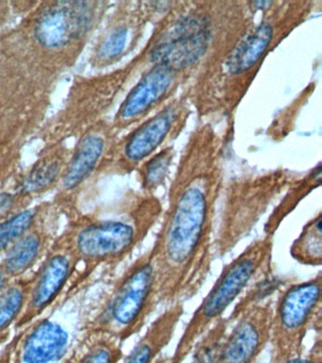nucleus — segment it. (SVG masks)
<instances>
[{
	"instance_id": "17",
	"label": "nucleus",
	"mask_w": 322,
	"mask_h": 363,
	"mask_svg": "<svg viewBox=\"0 0 322 363\" xmlns=\"http://www.w3.org/2000/svg\"><path fill=\"white\" fill-rule=\"evenodd\" d=\"M70 3H57L42 14L36 24L39 41L47 47H60L86 24V11Z\"/></svg>"
},
{
	"instance_id": "18",
	"label": "nucleus",
	"mask_w": 322,
	"mask_h": 363,
	"mask_svg": "<svg viewBox=\"0 0 322 363\" xmlns=\"http://www.w3.org/2000/svg\"><path fill=\"white\" fill-rule=\"evenodd\" d=\"M321 163L314 167L304 177L291 182L289 186H287V193L268 217L267 223L265 224L264 234L275 235L277 230L279 229L284 218L295 209L302 199L306 197L311 191L321 186Z\"/></svg>"
},
{
	"instance_id": "21",
	"label": "nucleus",
	"mask_w": 322,
	"mask_h": 363,
	"mask_svg": "<svg viewBox=\"0 0 322 363\" xmlns=\"http://www.w3.org/2000/svg\"><path fill=\"white\" fill-rule=\"evenodd\" d=\"M289 254L296 262L304 266L322 265V214L316 213L302 226L298 237L293 240Z\"/></svg>"
},
{
	"instance_id": "10",
	"label": "nucleus",
	"mask_w": 322,
	"mask_h": 363,
	"mask_svg": "<svg viewBox=\"0 0 322 363\" xmlns=\"http://www.w3.org/2000/svg\"><path fill=\"white\" fill-rule=\"evenodd\" d=\"M287 172L262 175L255 181L237 184L230 189L214 238V254L224 257L247 237L268 206L289 186Z\"/></svg>"
},
{
	"instance_id": "20",
	"label": "nucleus",
	"mask_w": 322,
	"mask_h": 363,
	"mask_svg": "<svg viewBox=\"0 0 322 363\" xmlns=\"http://www.w3.org/2000/svg\"><path fill=\"white\" fill-rule=\"evenodd\" d=\"M33 272L15 279L0 294V345L6 342L26 306Z\"/></svg>"
},
{
	"instance_id": "1",
	"label": "nucleus",
	"mask_w": 322,
	"mask_h": 363,
	"mask_svg": "<svg viewBox=\"0 0 322 363\" xmlns=\"http://www.w3.org/2000/svg\"><path fill=\"white\" fill-rule=\"evenodd\" d=\"M222 135L210 124L192 133L169 181L168 200L149 257L161 306L185 303L210 277L217 210L224 190Z\"/></svg>"
},
{
	"instance_id": "25",
	"label": "nucleus",
	"mask_w": 322,
	"mask_h": 363,
	"mask_svg": "<svg viewBox=\"0 0 322 363\" xmlns=\"http://www.w3.org/2000/svg\"><path fill=\"white\" fill-rule=\"evenodd\" d=\"M32 198L18 189L16 192L0 191V223L29 208Z\"/></svg>"
},
{
	"instance_id": "28",
	"label": "nucleus",
	"mask_w": 322,
	"mask_h": 363,
	"mask_svg": "<svg viewBox=\"0 0 322 363\" xmlns=\"http://www.w3.org/2000/svg\"><path fill=\"white\" fill-rule=\"evenodd\" d=\"M154 363H171V356H163V354H161L159 357L156 360H155Z\"/></svg>"
},
{
	"instance_id": "24",
	"label": "nucleus",
	"mask_w": 322,
	"mask_h": 363,
	"mask_svg": "<svg viewBox=\"0 0 322 363\" xmlns=\"http://www.w3.org/2000/svg\"><path fill=\"white\" fill-rule=\"evenodd\" d=\"M62 175V164L57 159H45L25 176L18 189L33 198V196L49 191L59 184Z\"/></svg>"
},
{
	"instance_id": "23",
	"label": "nucleus",
	"mask_w": 322,
	"mask_h": 363,
	"mask_svg": "<svg viewBox=\"0 0 322 363\" xmlns=\"http://www.w3.org/2000/svg\"><path fill=\"white\" fill-rule=\"evenodd\" d=\"M53 206L50 203L29 207L13 216L9 220L0 223V257H2L28 231H30L38 221L52 212Z\"/></svg>"
},
{
	"instance_id": "6",
	"label": "nucleus",
	"mask_w": 322,
	"mask_h": 363,
	"mask_svg": "<svg viewBox=\"0 0 322 363\" xmlns=\"http://www.w3.org/2000/svg\"><path fill=\"white\" fill-rule=\"evenodd\" d=\"M160 306L157 274L146 250L104 284L86 333L108 335L124 343L146 328Z\"/></svg>"
},
{
	"instance_id": "16",
	"label": "nucleus",
	"mask_w": 322,
	"mask_h": 363,
	"mask_svg": "<svg viewBox=\"0 0 322 363\" xmlns=\"http://www.w3.org/2000/svg\"><path fill=\"white\" fill-rule=\"evenodd\" d=\"M105 149L103 136L91 135L81 142L74 159L63 172L60 183L58 206L69 209L71 196L79 191L91 176Z\"/></svg>"
},
{
	"instance_id": "19",
	"label": "nucleus",
	"mask_w": 322,
	"mask_h": 363,
	"mask_svg": "<svg viewBox=\"0 0 322 363\" xmlns=\"http://www.w3.org/2000/svg\"><path fill=\"white\" fill-rule=\"evenodd\" d=\"M123 343L108 335L86 333L67 363H120Z\"/></svg>"
},
{
	"instance_id": "4",
	"label": "nucleus",
	"mask_w": 322,
	"mask_h": 363,
	"mask_svg": "<svg viewBox=\"0 0 322 363\" xmlns=\"http://www.w3.org/2000/svg\"><path fill=\"white\" fill-rule=\"evenodd\" d=\"M239 16L237 2H174L137 57L138 69L166 65L191 84L236 28Z\"/></svg>"
},
{
	"instance_id": "22",
	"label": "nucleus",
	"mask_w": 322,
	"mask_h": 363,
	"mask_svg": "<svg viewBox=\"0 0 322 363\" xmlns=\"http://www.w3.org/2000/svg\"><path fill=\"white\" fill-rule=\"evenodd\" d=\"M175 156L176 152L171 145L161 150L138 167L137 172L141 191L157 195L158 190L165 186L171 179Z\"/></svg>"
},
{
	"instance_id": "2",
	"label": "nucleus",
	"mask_w": 322,
	"mask_h": 363,
	"mask_svg": "<svg viewBox=\"0 0 322 363\" xmlns=\"http://www.w3.org/2000/svg\"><path fill=\"white\" fill-rule=\"evenodd\" d=\"M311 2H272L219 48L188 86L192 106L203 116L233 112L265 57L312 10Z\"/></svg>"
},
{
	"instance_id": "13",
	"label": "nucleus",
	"mask_w": 322,
	"mask_h": 363,
	"mask_svg": "<svg viewBox=\"0 0 322 363\" xmlns=\"http://www.w3.org/2000/svg\"><path fill=\"white\" fill-rule=\"evenodd\" d=\"M189 84L188 77L166 65L144 68L118 110L117 125L122 128L137 126L179 96V91Z\"/></svg>"
},
{
	"instance_id": "8",
	"label": "nucleus",
	"mask_w": 322,
	"mask_h": 363,
	"mask_svg": "<svg viewBox=\"0 0 322 363\" xmlns=\"http://www.w3.org/2000/svg\"><path fill=\"white\" fill-rule=\"evenodd\" d=\"M265 278L197 342L192 363H258L270 345L274 295L262 292Z\"/></svg>"
},
{
	"instance_id": "27",
	"label": "nucleus",
	"mask_w": 322,
	"mask_h": 363,
	"mask_svg": "<svg viewBox=\"0 0 322 363\" xmlns=\"http://www.w3.org/2000/svg\"><path fill=\"white\" fill-rule=\"evenodd\" d=\"M13 280L11 279L4 271V269L0 266V294H2L8 288V286L13 282Z\"/></svg>"
},
{
	"instance_id": "9",
	"label": "nucleus",
	"mask_w": 322,
	"mask_h": 363,
	"mask_svg": "<svg viewBox=\"0 0 322 363\" xmlns=\"http://www.w3.org/2000/svg\"><path fill=\"white\" fill-rule=\"evenodd\" d=\"M311 330L322 331V272L306 280L290 281L274 295L268 363L304 356Z\"/></svg>"
},
{
	"instance_id": "11",
	"label": "nucleus",
	"mask_w": 322,
	"mask_h": 363,
	"mask_svg": "<svg viewBox=\"0 0 322 363\" xmlns=\"http://www.w3.org/2000/svg\"><path fill=\"white\" fill-rule=\"evenodd\" d=\"M193 106L186 87L162 109L137 124L121 147V172H137L144 162L161 150L171 146L172 142L185 130Z\"/></svg>"
},
{
	"instance_id": "26",
	"label": "nucleus",
	"mask_w": 322,
	"mask_h": 363,
	"mask_svg": "<svg viewBox=\"0 0 322 363\" xmlns=\"http://www.w3.org/2000/svg\"><path fill=\"white\" fill-rule=\"evenodd\" d=\"M315 339L312 347L301 357L288 360L284 363H322V336L321 331L315 332Z\"/></svg>"
},
{
	"instance_id": "3",
	"label": "nucleus",
	"mask_w": 322,
	"mask_h": 363,
	"mask_svg": "<svg viewBox=\"0 0 322 363\" xmlns=\"http://www.w3.org/2000/svg\"><path fill=\"white\" fill-rule=\"evenodd\" d=\"M157 195L132 190L105 216H73L61 233L74 251L79 269L69 285L96 277H114L159 223Z\"/></svg>"
},
{
	"instance_id": "5",
	"label": "nucleus",
	"mask_w": 322,
	"mask_h": 363,
	"mask_svg": "<svg viewBox=\"0 0 322 363\" xmlns=\"http://www.w3.org/2000/svg\"><path fill=\"white\" fill-rule=\"evenodd\" d=\"M106 278L69 285L43 315L18 332L11 363H67L87 332Z\"/></svg>"
},
{
	"instance_id": "12",
	"label": "nucleus",
	"mask_w": 322,
	"mask_h": 363,
	"mask_svg": "<svg viewBox=\"0 0 322 363\" xmlns=\"http://www.w3.org/2000/svg\"><path fill=\"white\" fill-rule=\"evenodd\" d=\"M78 269V257L59 234L46 257L33 272L26 306L13 329L19 332L43 315L67 291Z\"/></svg>"
},
{
	"instance_id": "14",
	"label": "nucleus",
	"mask_w": 322,
	"mask_h": 363,
	"mask_svg": "<svg viewBox=\"0 0 322 363\" xmlns=\"http://www.w3.org/2000/svg\"><path fill=\"white\" fill-rule=\"evenodd\" d=\"M58 235L57 217L52 211L0 257V266L12 280L27 277L46 257Z\"/></svg>"
},
{
	"instance_id": "15",
	"label": "nucleus",
	"mask_w": 322,
	"mask_h": 363,
	"mask_svg": "<svg viewBox=\"0 0 322 363\" xmlns=\"http://www.w3.org/2000/svg\"><path fill=\"white\" fill-rule=\"evenodd\" d=\"M185 305L176 303L166 306L120 363H154L173 340L178 325L185 313Z\"/></svg>"
},
{
	"instance_id": "7",
	"label": "nucleus",
	"mask_w": 322,
	"mask_h": 363,
	"mask_svg": "<svg viewBox=\"0 0 322 363\" xmlns=\"http://www.w3.org/2000/svg\"><path fill=\"white\" fill-rule=\"evenodd\" d=\"M274 238L263 235L223 266L219 277L195 309L171 356V363H183L195 346L248 288L272 277Z\"/></svg>"
}]
</instances>
